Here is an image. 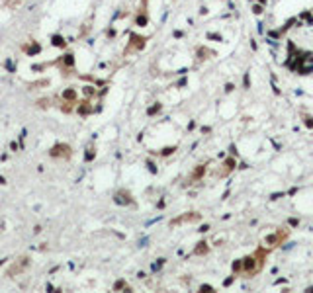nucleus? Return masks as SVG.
<instances>
[{"label": "nucleus", "mask_w": 313, "mask_h": 293, "mask_svg": "<svg viewBox=\"0 0 313 293\" xmlns=\"http://www.w3.org/2000/svg\"><path fill=\"white\" fill-rule=\"evenodd\" d=\"M78 113H80V115H86V113H90V111H92V106H90V102L88 100H84V102H80V104H78Z\"/></svg>", "instance_id": "6"}, {"label": "nucleus", "mask_w": 313, "mask_h": 293, "mask_svg": "<svg viewBox=\"0 0 313 293\" xmlns=\"http://www.w3.org/2000/svg\"><path fill=\"white\" fill-rule=\"evenodd\" d=\"M49 80H39V82H34V84H30V88H39V86H47Z\"/></svg>", "instance_id": "10"}, {"label": "nucleus", "mask_w": 313, "mask_h": 293, "mask_svg": "<svg viewBox=\"0 0 313 293\" xmlns=\"http://www.w3.org/2000/svg\"><path fill=\"white\" fill-rule=\"evenodd\" d=\"M202 172H204V168H202V166H200V168H198V170H196V174H194V178H198V176H202Z\"/></svg>", "instance_id": "15"}, {"label": "nucleus", "mask_w": 313, "mask_h": 293, "mask_svg": "<svg viewBox=\"0 0 313 293\" xmlns=\"http://www.w3.org/2000/svg\"><path fill=\"white\" fill-rule=\"evenodd\" d=\"M143 47H145V37L133 35L131 37V45L127 47V51H131V49H143Z\"/></svg>", "instance_id": "3"}, {"label": "nucleus", "mask_w": 313, "mask_h": 293, "mask_svg": "<svg viewBox=\"0 0 313 293\" xmlns=\"http://www.w3.org/2000/svg\"><path fill=\"white\" fill-rule=\"evenodd\" d=\"M49 156L55 160H69L73 156V147L67 143H57L49 148Z\"/></svg>", "instance_id": "2"}, {"label": "nucleus", "mask_w": 313, "mask_h": 293, "mask_svg": "<svg viewBox=\"0 0 313 293\" xmlns=\"http://www.w3.org/2000/svg\"><path fill=\"white\" fill-rule=\"evenodd\" d=\"M53 45H57V47H65V39L59 37V35H55V37H53Z\"/></svg>", "instance_id": "9"}, {"label": "nucleus", "mask_w": 313, "mask_h": 293, "mask_svg": "<svg viewBox=\"0 0 313 293\" xmlns=\"http://www.w3.org/2000/svg\"><path fill=\"white\" fill-rule=\"evenodd\" d=\"M18 4H20V0H4V6H6V8H12V10H14Z\"/></svg>", "instance_id": "8"}, {"label": "nucleus", "mask_w": 313, "mask_h": 293, "mask_svg": "<svg viewBox=\"0 0 313 293\" xmlns=\"http://www.w3.org/2000/svg\"><path fill=\"white\" fill-rule=\"evenodd\" d=\"M253 12H254V14H260V12H262V8H260V6H258V4H257V6L253 8Z\"/></svg>", "instance_id": "13"}, {"label": "nucleus", "mask_w": 313, "mask_h": 293, "mask_svg": "<svg viewBox=\"0 0 313 293\" xmlns=\"http://www.w3.org/2000/svg\"><path fill=\"white\" fill-rule=\"evenodd\" d=\"M61 100H67V102H78L76 100V90L75 88H67L61 96Z\"/></svg>", "instance_id": "5"}, {"label": "nucleus", "mask_w": 313, "mask_h": 293, "mask_svg": "<svg viewBox=\"0 0 313 293\" xmlns=\"http://www.w3.org/2000/svg\"><path fill=\"white\" fill-rule=\"evenodd\" d=\"M202 291H213L211 285H202Z\"/></svg>", "instance_id": "14"}, {"label": "nucleus", "mask_w": 313, "mask_h": 293, "mask_svg": "<svg viewBox=\"0 0 313 293\" xmlns=\"http://www.w3.org/2000/svg\"><path fill=\"white\" fill-rule=\"evenodd\" d=\"M202 246H198L196 248V254H202V252H205V242H200Z\"/></svg>", "instance_id": "12"}, {"label": "nucleus", "mask_w": 313, "mask_h": 293, "mask_svg": "<svg viewBox=\"0 0 313 293\" xmlns=\"http://www.w3.org/2000/svg\"><path fill=\"white\" fill-rule=\"evenodd\" d=\"M30 264H31V258L27 256V254H22V256H18L14 262L10 264V266H8L6 275H8V278H16V275L24 274V272L30 268Z\"/></svg>", "instance_id": "1"}, {"label": "nucleus", "mask_w": 313, "mask_h": 293, "mask_svg": "<svg viewBox=\"0 0 313 293\" xmlns=\"http://www.w3.org/2000/svg\"><path fill=\"white\" fill-rule=\"evenodd\" d=\"M35 106H37V108H49V106H51V100H49V98H39V100L37 102H35Z\"/></svg>", "instance_id": "7"}, {"label": "nucleus", "mask_w": 313, "mask_h": 293, "mask_svg": "<svg viewBox=\"0 0 313 293\" xmlns=\"http://www.w3.org/2000/svg\"><path fill=\"white\" fill-rule=\"evenodd\" d=\"M84 94L86 96H92V94H96V90H94L92 86H84Z\"/></svg>", "instance_id": "11"}, {"label": "nucleus", "mask_w": 313, "mask_h": 293, "mask_svg": "<svg viewBox=\"0 0 313 293\" xmlns=\"http://www.w3.org/2000/svg\"><path fill=\"white\" fill-rule=\"evenodd\" d=\"M245 272H247V274L258 272V268H257V258H254V256H250V258L245 260Z\"/></svg>", "instance_id": "4"}]
</instances>
